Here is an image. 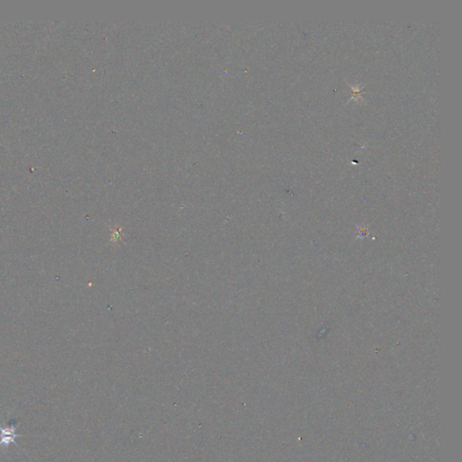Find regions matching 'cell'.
<instances>
[{
  "label": "cell",
  "mask_w": 462,
  "mask_h": 462,
  "mask_svg": "<svg viewBox=\"0 0 462 462\" xmlns=\"http://www.w3.org/2000/svg\"><path fill=\"white\" fill-rule=\"evenodd\" d=\"M17 428V425H10L9 427H7V428H3L0 425V446L1 447L7 448V447H9L10 443H15L16 445L18 446L15 440H16V438L21 437V435L17 434L15 432Z\"/></svg>",
  "instance_id": "cell-1"
}]
</instances>
